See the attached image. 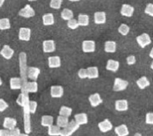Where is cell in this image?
Wrapping results in <instances>:
<instances>
[{
    "instance_id": "1",
    "label": "cell",
    "mask_w": 153,
    "mask_h": 136,
    "mask_svg": "<svg viewBox=\"0 0 153 136\" xmlns=\"http://www.w3.org/2000/svg\"><path fill=\"white\" fill-rule=\"evenodd\" d=\"M27 77H21V90L22 93L19 94L17 103L24 109V131L26 134H29L31 132V123H30V111H29V97H28V92L26 89Z\"/></svg>"
},
{
    "instance_id": "2",
    "label": "cell",
    "mask_w": 153,
    "mask_h": 136,
    "mask_svg": "<svg viewBox=\"0 0 153 136\" xmlns=\"http://www.w3.org/2000/svg\"><path fill=\"white\" fill-rule=\"evenodd\" d=\"M79 126L80 125L76 123V121H71L70 123L67 124L66 126L64 127L63 130H61V132H60V135L70 136L79 128Z\"/></svg>"
},
{
    "instance_id": "3",
    "label": "cell",
    "mask_w": 153,
    "mask_h": 136,
    "mask_svg": "<svg viewBox=\"0 0 153 136\" xmlns=\"http://www.w3.org/2000/svg\"><path fill=\"white\" fill-rule=\"evenodd\" d=\"M127 85H128V82L127 81H124L121 78H115L113 89L116 92L122 91V90L127 89Z\"/></svg>"
},
{
    "instance_id": "4",
    "label": "cell",
    "mask_w": 153,
    "mask_h": 136,
    "mask_svg": "<svg viewBox=\"0 0 153 136\" xmlns=\"http://www.w3.org/2000/svg\"><path fill=\"white\" fill-rule=\"evenodd\" d=\"M19 15L23 17H25V18H31L35 16V10L31 6L27 4L22 10H19Z\"/></svg>"
},
{
    "instance_id": "5",
    "label": "cell",
    "mask_w": 153,
    "mask_h": 136,
    "mask_svg": "<svg viewBox=\"0 0 153 136\" xmlns=\"http://www.w3.org/2000/svg\"><path fill=\"white\" fill-rule=\"evenodd\" d=\"M136 40H137L139 45H140L142 48H145L147 45H150L151 44L150 36H149L147 33H143V34H142L141 36H139L136 38Z\"/></svg>"
},
{
    "instance_id": "6",
    "label": "cell",
    "mask_w": 153,
    "mask_h": 136,
    "mask_svg": "<svg viewBox=\"0 0 153 136\" xmlns=\"http://www.w3.org/2000/svg\"><path fill=\"white\" fill-rule=\"evenodd\" d=\"M31 38V30L27 27H21L19 32V39L24 41H29Z\"/></svg>"
},
{
    "instance_id": "7",
    "label": "cell",
    "mask_w": 153,
    "mask_h": 136,
    "mask_svg": "<svg viewBox=\"0 0 153 136\" xmlns=\"http://www.w3.org/2000/svg\"><path fill=\"white\" fill-rule=\"evenodd\" d=\"M82 49L85 52H93L95 50V43L93 40H85L82 43Z\"/></svg>"
},
{
    "instance_id": "8",
    "label": "cell",
    "mask_w": 153,
    "mask_h": 136,
    "mask_svg": "<svg viewBox=\"0 0 153 136\" xmlns=\"http://www.w3.org/2000/svg\"><path fill=\"white\" fill-rule=\"evenodd\" d=\"M0 54L3 56L5 59L9 60L13 56L14 50L9 47L8 45H4L2 50H1V52H0Z\"/></svg>"
},
{
    "instance_id": "9",
    "label": "cell",
    "mask_w": 153,
    "mask_h": 136,
    "mask_svg": "<svg viewBox=\"0 0 153 136\" xmlns=\"http://www.w3.org/2000/svg\"><path fill=\"white\" fill-rule=\"evenodd\" d=\"M112 124L108 119H105L103 122L98 123V128L103 133H106L107 131H110L112 129Z\"/></svg>"
},
{
    "instance_id": "10",
    "label": "cell",
    "mask_w": 153,
    "mask_h": 136,
    "mask_svg": "<svg viewBox=\"0 0 153 136\" xmlns=\"http://www.w3.org/2000/svg\"><path fill=\"white\" fill-rule=\"evenodd\" d=\"M121 15L126 17H131L133 13H134V7L128 4H123L122 6Z\"/></svg>"
},
{
    "instance_id": "11",
    "label": "cell",
    "mask_w": 153,
    "mask_h": 136,
    "mask_svg": "<svg viewBox=\"0 0 153 136\" xmlns=\"http://www.w3.org/2000/svg\"><path fill=\"white\" fill-rule=\"evenodd\" d=\"M43 48L45 52H53L55 51V43L53 40H45L43 43Z\"/></svg>"
},
{
    "instance_id": "12",
    "label": "cell",
    "mask_w": 153,
    "mask_h": 136,
    "mask_svg": "<svg viewBox=\"0 0 153 136\" xmlns=\"http://www.w3.org/2000/svg\"><path fill=\"white\" fill-rule=\"evenodd\" d=\"M40 73V69L38 68H35V67H30L27 69V76L32 81H36Z\"/></svg>"
},
{
    "instance_id": "13",
    "label": "cell",
    "mask_w": 153,
    "mask_h": 136,
    "mask_svg": "<svg viewBox=\"0 0 153 136\" xmlns=\"http://www.w3.org/2000/svg\"><path fill=\"white\" fill-rule=\"evenodd\" d=\"M89 101L90 102V105L93 107H96L98 105H100L102 102V99L101 98L100 95L98 94H94L90 95L89 97Z\"/></svg>"
},
{
    "instance_id": "14",
    "label": "cell",
    "mask_w": 153,
    "mask_h": 136,
    "mask_svg": "<svg viewBox=\"0 0 153 136\" xmlns=\"http://www.w3.org/2000/svg\"><path fill=\"white\" fill-rule=\"evenodd\" d=\"M64 94V89L61 86L51 87V96L53 97H61Z\"/></svg>"
},
{
    "instance_id": "15",
    "label": "cell",
    "mask_w": 153,
    "mask_h": 136,
    "mask_svg": "<svg viewBox=\"0 0 153 136\" xmlns=\"http://www.w3.org/2000/svg\"><path fill=\"white\" fill-rule=\"evenodd\" d=\"M115 109L118 111H126L128 109L127 100H118L115 102Z\"/></svg>"
},
{
    "instance_id": "16",
    "label": "cell",
    "mask_w": 153,
    "mask_h": 136,
    "mask_svg": "<svg viewBox=\"0 0 153 136\" xmlns=\"http://www.w3.org/2000/svg\"><path fill=\"white\" fill-rule=\"evenodd\" d=\"M17 122L15 118H5L4 122H3V126L4 128L7 130H12L16 127Z\"/></svg>"
},
{
    "instance_id": "17",
    "label": "cell",
    "mask_w": 153,
    "mask_h": 136,
    "mask_svg": "<svg viewBox=\"0 0 153 136\" xmlns=\"http://www.w3.org/2000/svg\"><path fill=\"white\" fill-rule=\"evenodd\" d=\"M106 13L103 11H98L94 14V22L97 24H102L106 23Z\"/></svg>"
},
{
    "instance_id": "18",
    "label": "cell",
    "mask_w": 153,
    "mask_h": 136,
    "mask_svg": "<svg viewBox=\"0 0 153 136\" xmlns=\"http://www.w3.org/2000/svg\"><path fill=\"white\" fill-rule=\"evenodd\" d=\"M48 66L50 68H58L61 66V59L59 56L48 57Z\"/></svg>"
},
{
    "instance_id": "19",
    "label": "cell",
    "mask_w": 153,
    "mask_h": 136,
    "mask_svg": "<svg viewBox=\"0 0 153 136\" xmlns=\"http://www.w3.org/2000/svg\"><path fill=\"white\" fill-rule=\"evenodd\" d=\"M75 121L77 124L79 125H83V124H86L88 123V118L86 114L82 113V114H78L74 116Z\"/></svg>"
},
{
    "instance_id": "20",
    "label": "cell",
    "mask_w": 153,
    "mask_h": 136,
    "mask_svg": "<svg viewBox=\"0 0 153 136\" xmlns=\"http://www.w3.org/2000/svg\"><path fill=\"white\" fill-rule=\"evenodd\" d=\"M119 61L114 60H109L106 65V69L107 70L112 71V72H116L119 69Z\"/></svg>"
},
{
    "instance_id": "21",
    "label": "cell",
    "mask_w": 153,
    "mask_h": 136,
    "mask_svg": "<svg viewBox=\"0 0 153 136\" xmlns=\"http://www.w3.org/2000/svg\"><path fill=\"white\" fill-rule=\"evenodd\" d=\"M115 133L119 136H127L129 135V131L126 125H121L115 128Z\"/></svg>"
},
{
    "instance_id": "22",
    "label": "cell",
    "mask_w": 153,
    "mask_h": 136,
    "mask_svg": "<svg viewBox=\"0 0 153 136\" xmlns=\"http://www.w3.org/2000/svg\"><path fill=\"white\" fill-rule=\"evenodd\" d=\"M11 89H20L21 88V79L19 77H12L10 81Z\"/></svg>"
},
{
    "instance_id": "23",
    "label": "cell",
    "mask_w": 153,
    "mask_h": 136,
    "mask_svg": "<svg viewBox=\"0 0 153 136\" xmlns=\"http://www.w3.org/2000/svg\"><path fill=\"white\" fill-rule=\"evenodd\" d=\"M26 89L28 93H36L38 90V85L36 81H32V82H26Z\"/></svg>"
},
{
    "instance_id": "24",
    "label": "cell",
    "mask_w": 153,
    "mask_h": 136,
    "mask_svg": "<svg viewBox=\"0 0 153 136\" xmlns=\"http://www.w3.org/2000/svg\"><path fill=\"white\" fill-rule=\"evenodd\" d=\"M43 23L45 25H53L54 24V17L52 13H48L43 16Z\"/></svg>"
},
{
    "instance_id": "25",
    "label": "cell",
    "mask_w": 153,
    "mask_h": 136,
    "mask_svg": "<svg viewBox=\"0 0 153 136\" xmlns=\"http://www.w3.org/2000/svg\"><path fill=\"white\" fill-rule=\"evenodd\" d=\"M86 70H87V77L90 79L97 78L98 77V69L97 67H90Z\"/></svg>"
},
{
    "instance_id": "26",
    "label": "cell",
    "mask_w": 153,
    "mask_h": 136,
    "mask_svg": "<svg viewBox=\"0 0 153 136\" xmlns=\"http://www.w3.org/2000/svg\"><path fill=\"white\" fill-rule=\"evenodd\" d=\"M137 85L140 87V89H145L146 87H148L150 85V82L148 80V78L146 77H142L141 78H140L137 81Z\"/></svg>"
},
{
    "instance_id": "27",
    "label": "cell",
    "mask_w": 153,
    "mask_h": 136,
    "mask_svg": "<svg viewBox=\"0 0 153 136\" xmlns=\"http://www.w3.org/2000/svg\"><path fill=\"white\" fill-rule=\"evenodd\" d=\"M105 51L106 52H114L116 51V43L114 41H106L105 44Z\"/></svg>"
},
{
    "instance_id": "28",
    "label": "cell",
    "mask_w": 153,
    "mask_h": 136,
    "mask_svg": "<svg viewBox=\"0 0 153 136\" xmlns=\"http://www.w3.org/2000/svg\"><path fill=\"white\" fill-rule=\"evenodd\" d=\"M53 124V118L50 115H44L41 119V125L43 126H49Z\"/></svg>"
},
{
    "instance_id": "29",
    "label": "cell",
    "mask_w": 153,
    "mask_h": 136,
    "mask_svg": "<svg viewBox=\"0 0 153 136\" xmlns=\"http://www.w3.org/2000/svg\"><path fill=\"white\" fill-rule=\"evenodd\" d=\"M48 135L52 136H56L60 135V132H61V130H60V127L58 126H54L52 125L48 126Z\"/></svg>"
},
{
    "instance_id": "30",
    "label": "cell",
    "mask_w": 153,
    "mask_h": 136,
    "mask_svg": "<svg viewBox=\"0 0 153 136\" xmlns=\"http://www.w3.org/2000/svg\"><path fill=\"white\" fill-rule=\"evenodd\" d=\"M78 24L80 26H87L89 24V16L84 14H80L78 16Z\"/></svg>"
},
{
    "instance_id": "31",
    "label": "cell",
    "mask_w": 153,
    "mask_h": 136,
    "mask_svg": "<svg viewBox=\"0 0 153 136\" xmlns=\"http://www.w3.org/2000/svg\"><path fill=\"white\" fill-rule=\"evenodd\" d=\"M61 17L65 20H69L74 17V13L69 9H64L62 10V12H61Z\"/></svg>"
},
{
    "instance_id": "32",
    "label": "cell",
    "mask_w": 153,
    "mask_h": 136,
    "mask_svg": "<svg viewBox=\"0 0 153 136\" xmlns=\"http://www.w3.org/2000/svg\"><path fill=\"white\" fill-rule=\"evenodd\" d=\"M10 27H11V24L8 19H0V30H7Z\"/></svg>"
},
{
    "instance_id": "33",
    "label": "cell",
    "mask_w": 153,
    "mask_h": 136,
    "mask_svg": "<svg viewBox=\"0 0 153 136\" xmlns=\"http://www.w3.org/2000/svg\"><path fill=\"white\" fill-rule=\"evenodd\" d=\"M56 123H57V126L59 127H63L64 128L69 123V120H68V118H66L65 116H62V115H60L57 118Z\"/></svg>"
},
{
    "instance_id": "34",
    "label": "cell",
    "mask_w": 153,
    "mask_h": 136,
    "mask_svg": "<svg viewBox=\"0 0 153 136\" xmlns=\"http://www.w3.org/2000/svg\"><path fill=\"white\" fill-rule=\"evenodd\" d=\"M72 109L69 107H66V106H61V110H60V115L65 116L66 118H69V116L71 115Z\"/></svg>"
},
{
    "instance_id": "35",
    "label": "cell",
    "mask_w": 153,
    "mask_h": 136,
    "mask_svg": "<svg viewBox=\"0 0 153 136\" xmlns=\"http://www.w3.org/2000/svg\"><path fill=\"white\" fill-rule=\"evenodd\" d=\"M119 31L123 36H127L130 31V27L127 24H121L119 27Z\"/></svg>"
},
{
    "instance_id": "36",
    "label": "cell",
    "mask_w": 153,
    "mask_h": 136,
    "mask_svg": "<svg viewBox=\"0 0 153 136\" xmlns=\"http://www.w3.org/2000/svg\"><path fill=\"white\" fill-rule=\"evenodd\" d=\"M61 3H62V0H51L50 7L53 9L58 10L61 8Z\"/></svg>"
},
{
    "instance_id": "37",
    "label": "cell",
    "mask_w": 153,
    "mask_h": 136,
    "mask_svg": "<svg viewBox=\"0 0 153 136\" xmlns=\"http://www.w3.org/2000/svg\"><path fill=\"white\" fill-rule=\"evenodd\" d=\"M67 25H68V27H69V28L73 29V30L77 28V27L79 26L78 22H77L76 19H71L68 20Z\"/></svg>"
},
{
    "instance_id": "38",
    "label": "cell",
    "mask_w": 153,
    "mask_h": 136,
    "mask_svg": "<svg viewBox=\"0 0 153 136\" xmlns=\"http://www.w3.org/2000/svg\"><path fill=\"white\" fill-rule=\"evenodd\" d=\"M37 108V103L36 102H34V101H32V102H29V111L30 113L32 114H34L36 111Z\"/></svg>"
},
{
    "instance_id": "39",
    "label": "cell",
    "mask_w": 153,
    "mask_h": 136,
    "mask_svg": "<svg viewBox=\"0 0 153 136\" xmlns=\"http://www.w3.org/2000/svg\"><path fill=\"white\" fill-rule=\"evenodd\" d=\"M8 108V104L3 99H0V112H3Z\"/></svg>"
},
{
    "instance_id": "40",
    "label": "cell",
    "mask_w": 153,
    "mask_h": 136,
    "mask_svg": "<svg viewBox=\"0 0 153 136\" xmlns=\"http://www.w3.org/2000/svg\"><path fill=\"white\" fill-rule=\"evenodd\" d=\"M145 13L148 14V15H149L150 16H153V4L152 3H150V4H148V5L146 7Z\"/></svg>"
},
{
    "instance_id": "41",
    "label": "cell",
    "mask_w": 153,
    "mask_h": 136,
    "mask_svg": "<svg viewBox=\"0 0 153 136\" xmlns=\"http://www.w3.org/2000/svg\"><path fill=\"white\" fill-rule=\"evenodd\" d=\"M20 131H19V129L18 128H15L12 129V130H9V135L11 136H18L20 135Z\"/></svg>"
},
{
    "instance_id": "42",
    "label": "cell",
    "mask_w": 153,
    "mask_h": 136,
    "mask_svg": "<svg viewBox=\"0 0 153 136\" xmlns=\"http://www.w3.org/2000/svg\"><path fill=\"white\" fill-rule=\"evenodd\" d=\"M78 76H79L80 78L85 79L87 77V70L86 69H84V68H82L80 69L79 72H78Z\"/></svg>"
},
{
    "instance_id": "43",
    "label": "cell",
    "mask_w": 153,
    "mask_h": 136,
    "mask_svg": "<svg viewBox=\"0 0 153 136\" xmlns=\"http://www.w3.org/2000/svg\"><path fill=\"white\" fill-rule=\"evenodd\" d=\"M146 123L148 124H153V114L152 113H148L146 116Z\"/></svg>"
},
{
    "instance_id": "44",
    "label": "cell",
    "mask_w": 153,
    "mask_h": 136,
    "mask_svg": "<svg viewBox=\"0 0 153 136\" xmlns=\"http://www.w3.org/2000/svg\"><path fill=\"white\" fill-rule=\"evenodd\" d=\"M127 64L131 65H134L135 63V61H136V60H135V57L134 56H128V57H127Z\"/></svg>"
},
{
    "instance_id": "45",
    "label": "cell",
    "mask_w": 153,
    "mask_h": 136,
    "mask_svg": "<svg viewBox=\"0 0 153 136\" xmlns=\"http://www.w3.org/2000/svg\"><path fill=\"white\" fill-rule=\"evenodd\" d=\"M8 136L9 135V131L5 130H0V136Z\"/></svg>"
},
{
    "instance_id": "46",
    "label": "cell",
    "mask_w": 153,
    "mask_h": 136,
    "mask_svg": "<svg viewBox=\"0 0 153 136\" xmlns=\"http://www.w3.org/2000/svg\"><path fill=\"white\" fill-rule=\"evenodd\" d=\"M4 1L5 0H0V7L3 5V3H4Z\"/></svg>"
},
{
    "instance_id": "47",
    "label": "cell",
    "mask_w": 153,
    "mask_h": 136,
    "mask_svg": "<svg viewBox=\"0 0 153 136\" xmlns=\"http://www.w3.org/2000/svg\"><path fill=\"white\" fill-rule=\"evenodd\" d=\"M70 2H78V1H80V0H69Z\"/></svg>"
},
{
    "instance_id": "48",
    "label": "cell",
    "mask_w": 153,
    "mask_h": 136,
    "mask_svg": "<svg viewBox=\"0 0 153 136\" xmlns=\"http://www.w3.org/2000/svg\"><path fill=\"white\" fill-rule=\"evenodd\" d=\"M2 84H3V82H2V80L0 78V85H2Z\"/></svg>"
},
{
    "instance_id": "49",
    "label": "cell",
    "mask_w": 153,
    "mask_h": 136,
    "mask_svg": "<svg viewBox=\"0 0 153 136\" xmlns=\"http://www.w3.org/2000/svg\"><path fill=\"white\" fill-rule=\"evenodd\" d=\"M28 1H30V2H32V1H36V0H28Z\"/></svg>"
}]
</instances>
